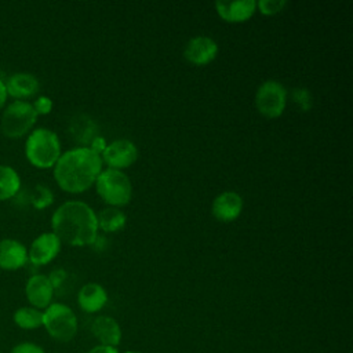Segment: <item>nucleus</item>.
I'll use <instances>...</instances> for the list:
<instances>
[{"mask_svg":"<svg viewBox=\"0 0 353 353\" xmlns=\"http://www.w3.org/2000/svg\"><path fill=\"white\" fill-rule=\"evenodd\" d=\"M254 102L256 110L262 116L268 119H276L281 116L285 109L287 90L281 83L276 80L263 81L255 92Z\"/></svg>","mask_w":353,"mask_h":353,"instance_id":"7","label":"nucleus"},{"mask_svg":"<svg viewBox=\"0 0 353 353\" xmlns=\"http://www.w3.org/2000/svg\"><path fill=\"white\" fill-rule=\"evenodd\" d=\"M32 106H33L37 116L39 114H48L52 110V101H51V98H48L46 95H41V97L34 99Z\"/></svg>","mask_w":353,"mask_h":353,"instance_id":"24","label":"nucleus"},{"mask_svg":"<svg viewBox=\"0 0 353 353\" xmlns=\"http://www.w3.org/2000/svg\"><path fill=\"white\" fill-rule=\"evenodd\" d=\"M25 156L37 168H51L61 156L58 135L48 128L33 130L25 142Z\"/></svg>","mask_w":353,"mask_h":353,"instance_id":"3","label":"nucleus"},{"mask_svg":"<svg viewBox=\"0 0 353 353\" xmlns=\"http://www.w3.org/2000/svg\"><path fill=\"white\" fill-rule=\"evenodd\" d=\"M37 114L32 103L15 99L1 114V132L8 138H21L28 134L34 125Z\"/></svg>","mask_w":353,"mask_h":353,"instance_id":"6","label":"nucleus"},{"mask_svg":"<svg viewBox=\"0 0 353 353\" xmlns=\"http://www.w3.org/2000/svg\"><path fill=\"white\" fill-rule=\"evenodd\" d=\"M25 295L29 303L36 309H46L51 305L54 288L44 274H33L28 279L25 285Z\"/></svg>","mask_w":353,"mask_h":353,"instance_id":"11","label":"nucleus"},{"mask_svg":"<svg viewBox=\"0 0 353 353\" xmlns=\"http://www.w3.org/2000/svg\"><path fill=\"white\" fill-rule=\"evenodd\" d=\"M12 320L22 330H36L43 325V312L33 306H22L14 312Z\"/></svg>","mask_w":353,"mask_h":353,"instance_id":"21","label":"nucleus"},{"mask_svg":"<svg viewBox=\"0 0 353 353\" xmlns=\"http://www.w3.org/2000/svg\"><path fill=\"white\" fill-rule=\"evenodd\" d=\"M94 336L105 346H117L121 339V330L119 323L109 316H99L91 325Z\"/></svg>","mask_w":353,"mask_h":353,"instance_id":"16","label":"nucleus"},{"mask_svg":"<svg viewBox=\"0 0 353 353\" xmlns=\"http://www.w3.org/2000/svg\"><path fill=\"white\" fill-rule=\"evenodd\" d=\"M243 197L236 192H223L218 194L211 207V212L219 222H233L243 211Z\"/></svg>","mask_w":353,"mask_h":353,"instance_id":"12","label":"nucleus"},{"mask_svg":"<svg viewBox=\"0 0 353 353\" xmlns=\"http://www.w3.org/2000/svg\"><path fill=\"white\" fill-rule=\"evenodd\" d=\"M88 353H119V350L113 346H105V345H98L92 347Z\"/></svg>","mask_w":353,"mask_h":353,"instance_id":"28","label":"nucleus"},{"mask_svg":"<svg viewBox=\"0 0 353 353\" xmlns=\"http://www.w3.org/2000/svg\"><path fill=\"white\" fill-rule=\"evenodd\" d=\"M95 189L99 197L110 207H121L130 203L132 197V185L130 178L120 170H103L95 181Z\"/></svg>","mask_w":353,"mask_h":353,"instance_id":"4","label":"nucleus"},{"mask_svg":"<svg viewBox=\"0 0 353 353\" xmlns=\"http://www.w3.org/2000/svg\"><path fill=\"white\" fill-rule=\"evenodd\" d=\"M79 306L87 313H95L101 310L108 302V294L105 288L97 283L84 284L77 294Z\"/></svg>","mask_w":353,"mask_h":353,"instance_id":"17","label":"nucleus"},{"mask_svg":"<svg viewBox=\"0 0 353 353\" xmlns=\"http://www.w3.org/2000/svg\"><path fill=\"white\" fill-rule=\"evenodd\" d=\"M101 171V156L88 146H79L61 153L54 165V178L62 190L76 194L91 188Z\"/></svg>","mask_w":353,"mask_h":353,"instance_id":"1","label":"nucleus"},{"mask_svg":"<svg viewBox=\"0 0 353 353\" xmlns=\"http://www.w3.org/2000/svg\"><path fill=\"white\" fill-rule=\"evenodd\" d=\"M39 80L32 73H14L11 74L6 81V90L7 95H11L12 98H17L18 101H22L25 98H30L37 94L39 91Z\"/></svg>","mask_w":353,"mask_h":353,"instance_id":"15","label":"nucleus"},{"mask_svg":"<svg viewBox=\"0 0 353 353\" xmlns=\"http://www.w3.org/2000/svg\"><path fill=\"white\" fill-rule=\"evenodd\" d=\"M28 250L15 239L0 240V269L17 270L26 265Z\"/></svg>","mask_w":353,"mask_h":353,"instance_id":"13","label":"nucleus"},{"mask_svg":"<svg viewBox=\"0 0 353 353\" xmlns=\"http://www.w3.org/2000/svg\"><path fill=\"white\" fill-rule=\"evenodd\" d=\"M52 233L73 247L92 245L98 236V221L94 210L83 201H66L51 216Z\"/></svg>","mask_w":353,"mask_h":353,"instance_id":"2","label":"nucleus"},{"mask_svg":"<svg viewBox=\"0 0 353 353\" xmlns=\"http://www.w3.org/2000/svg\"><path fill=\"white\" fill-rule=\"evenodd\" d=\"M102 161H105L112 170H123L132 165L138 159V149L134 142L128 139H116L108 143L101 154Z\"/></svg>","mask_w":353,"mask_h":353,"instance_id":"8","label":"nucleus"},{"mask_svg":"<svg viewBox=\"0 0 353 353\" xmlns=\"http://www.w3.org/2000/svg\"><path fill=\"white\" fill-rule=\"evenodd\" d=\"M21 189V178L18 172L10 167L0 164V201L12 199Z\"/></svg>","mask_w":353,"mask_h":353,"instance_id":"19","label":"nucleus"},{"mask_svg":"<svg viewBox=\"0 0 353 353\" xmlns=\"http://www.w3.org/2000/svg\"><path fill=\"white\" fill-rule=\"evenodd\" d=\"M29 200L34 208L43 210L52 203L54 196H52V192L46 185H36L34 189L30 192Z\"/></svg>","mask_w":353,"mask_h":353,"instance_id":"22","label":"nucleus"},{"mask_svg":"<svg viewBox=\"0 0 353 353\" xmlns=\"http://www.w3.org/2000/svg\"><path fill=\"white\" fill-rule=\"evenodd\" d=\"M0 353H3V352H0Z\"/></svg>","mask_w":353,"mask_h":353,"instance_id":"31","label":"nucleus"},{"mask_svg":"<svg viewBox=\"0 0 353 353\" xmlns=\"http://www.w3.org/2000/svg\"><path fill=\"white\" fill-rule=\"evenodd\" d=\"M43 327L55 341L69 342L77 332V317L69 306L51 303L43 312Z\"/></svg>","mask_w":353,"mask_h":353,"instance_id":"5","label":"nucleus"},{"mask_svg":"<svg viewBox=\"0 0 353 353\" xmlns=\"http://www.w3.org/2000/svg\"><path fill=\"white\" fill-rule=\"evenodd\" d=\"M61 244V240L52 232L41 233L32 241L28 251V261L36 266L47 265L59 254Z\"/></svg>","mask_w":353,"mask_h":353,"instance_id":"9","label":"nucleus"},{"mask_svg":"<svg viewBox=\"0 0 353 353\" xmlns=\"http://www.w3.org/2000/svg\"><path fill=\"white\" fill-rule=\"evenodd\" d=\"M215 10L223 21L237 23V22L248 21L254 15L256 10V1L254 0L216 1Z\"/></svg>","mask_w":353,"mask_h":353,"instance_id":"14","label":"nucleus"},{"mask_svg":"<svg viewBox=\"0 0 353 353\" xmlns=\"http://www.w3.org/2000/svg\"><path fill=\"white\" fill-rule=\"evenodd\" d=\"M47 277H48V280H50V283H51V285H52V288L55 291L57 288H59L65 283V280L68 277V273L63 269H55Z\"/></svg>","mask_w":353,"mask_h":353,"instance_id":"26","label":"nucleus"},{"mask_svg":"<svg viewBox=\"0 0 353 353\" xmlns=\"http://www.w3.org/2000/svg\"><path fill=\"white\" fill-rule=\"evenodd\" d=\"M106 146H108V143H106V141H105L102 137H95V138L92 139V142L90 143L88 148L101 156Z\"/></svg>","mask_w":353,"mask_h":353,"instance_id":"27","label":"nucleus"},{"mask_svg":"<svg viewBox=\"0 0 353 353\" xmlns=\"http://www.w3.org/2000/svg\"><path fill=\"white\" fill-rule=\"evenodd\" d=\"M218 54V44L208 36L192 37L183 50L185 58L197 66H204L212 62Z\"/></svg>","mask_w":353,"mask_h":353,"instance_id":"10","label":"nucleus"},{"mask_svg":"<svg viewBox=\"0 0 353 353\" xmlns=\"http://www.w3.org/2000/svg\"><path fill=\"white\" fill-rule=\"evenodd\" d=\"M98 228H101L106 233H114L124 228L125 225V214L116 207L103 208L99 215H97Z\"/></svg>","mask_w":353,"mask_h":353,"instance_id":"20","label":"nucleus"},{"mask_svg":"<svg viewBox=\"0 0 353 353\" xmlns=\"http://www.w3.org/2000/svg\"><path fill=\"white\" fill-rule=\"evenodd\" d=\"M97 132H98V125L90 116L84 113L73 116L69 121V134L72 139L77 143H81V145L91 143L92 139L98 137Z\"/></svg>","mask_w":353,"mask_h":353,"instance_id":"18","label":"nucleus"},{"mask_svg":"<svg viewBox=\"0 0 353 353\" xmlns=\"http://www.w3.org/2000/svg\"><path fill=\"white\" fill-rule=\"evenodd\" d=\"M287 6L285 0H261L256 3V8L263 15H276Z\"/></svg>","mask_w":353,"mask_h":353,"instance_id":"23","label":"nucleus"},{"mask_svg":"<svg viewBox=\"0 0 353 353\" xmlns=\"http://www.w3.org/2000/svg\"><path fill=\"white\" fill-rule=\"evenodd\" d=\"M7 90H6V83L0 79V109L4 106L6 101H7Z\"/></svg>","mask_w":353,"mask_h":353,"instance_id":"29","label":"nucleus"},{"mask_svg":"<svg viewBox=\"0 0 353 353\" xmlns=\"http://www.w3.org/2000/svg\"><path fill=\"white\" fill-rule=\"evenodd\" d=\"M124 353H141V352H132V350H128V352H124Z\"/></svg>","mask_w":353,"mask_h":353,"instance_id":"30","label":"nucleus"},{"mask_svg":"<svg viewBox=\"0 0 353 353\" xmlns=\"http://www.w3.org/2000/svg\"><path fill=\"white\" fill-rule=\"evenodd\" d=\"M10 353H46L40 345L33 342H21L15 345Z\"/></svg>","mask_w":353,"mask_h":353,"instance_id":"25","label":"nucleus"}]
</instances>
